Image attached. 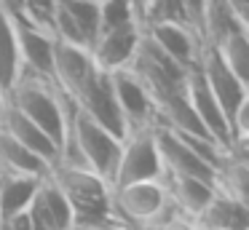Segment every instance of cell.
<instances>
[{
	"instance_id": "6da1fadb",
	"label": "cell",
	"mask_w": 249,
	"mask_h": 230,
	"mask_svg": "<svg viewBox=\"0 0 249 230\" xmlns=\"http://www.w3.org/2000/svg\"><path fill=\"white\" fill-rule=\"evenodd\" d=\"M67 99L70 96L51 78L35 75L30 70H22L17 86L8 94V105H14L33 123H38L59 144V150H62L65 137H67Z\"/></svg>"
},
{
	"instance_id": "7a4b0ae2",
	"label": "cell",
	"mask_w": 249,
	"mask_h": 230,
	"mask_svg": "<svg viewBox=\"0 0 249 230\" xmlns=\"http://www.w3.org/2000/svg\"><path fill=\"white\" fill-rule=\"evenodd\" d=\"M110 201H113L115 214L129 228L156 225L158 219L166 217L174 209L161 179H142V182L110 187Z\"/></svg>"
},
{
	"instance_id": "3957f363",
	"label": "cell",
	"mask_w": 249,
	"mask_h": 230,
	"mask_svg": "<svg viewBox=\"0 0 249 230\" xmlns=\"http://www.w3.org/2000/svg\"><path fill=\"white\" fill-rule=\"evenodd\" d=\"M196 72L201 75V80L206 83L209 94L217 99V105L222 107V112L228 115V123H231L233 112L249 99V83H244V80L222 62L220 51H217L209 40H204V37H201L198 59H196Z\"/></svg>"
},
{
	"instance_id": "277c9868",
	"label": "cell",
	"mask_w": 249,
	"mask_h": 230,
	"mask_svg": "<svg viewBox=\"0 0 249 230\" xmlns=\"http://www.w3.org/2000/svg\"><path fill=\"white\" fill-rule=\"evenodd\" d=\"M163 166L158 158V147L153 139V126L129 131L126 139L121 142V155L115 163L110 187L129 185V182H142V179H161Z\"/></svg>"
},
{
	"instance_id": "5b68a950",
	"label": "cell",
	"mask_w": 249,
	"mask_h": 230,
	"mask_svg": "<svg viewBox=\"0 0 249 230\" xmlns=\"http://www.w3.org/2000/svg\"><path fill=\"white\" fill-rule=\"evenodd\" d=\"M153 139L158 147V158H161L163 174H179V177H196L217 185V174L220 171L214 166H209L179 134H174L172 128L153 123Z\"/></svg>"
},
{
	"instance_id": "8992f818",
	"label": "cell",
	"mask_w": 249,
	"mask_h": 230,
	"mask_svg": "<svg viewBox=\"0 0 249 230\" xmlns=\"http://www.w3.org/2000/svg\"><path fill=\"white\" fill-rule=\"evenodd\" d=\"M110 86H113L115 102H118L129 131L147 128L156 123V102H153L150 91L145 88V83L137 78V72L131 67L110 72Z\"/></svg>"
},
{
	"instance_id": "52a82bcc",
	"label": "cell",
	"mask_w": 249,
	"mask_h": 230,
	"mask_svg": "<svg viewBox=\"0 0 249 230\" xmlns=\"http://www.w3.org/2000/svg\"><path fill=\"white\" fill-rule=\"evenodd\" d=\"M99 70L91 59V48L54 40V72H51V80H54L70 99H75V96L91 83V78Z\"/></svg>"
},
{
	"instance_id": "ba28073f",
	"label": "cell",
	"mask_w": 249,
	"mask_h": 230,
	"mask_svg": "<svg viewBox=\"0 0 249 230\" xmlns=\"http://www.w3.org/2000/svg\"><path fill=\"white\" fill-rule=\"evenodd\" d=\"M27 214L35 230H72V219H75L72 203L65 195V190L56 185L51 171L38 182V190L27 206Z\"/></svg>"
},
{
	"instance_id": "9c48e42d",
	"label": "cell",
	"mask_w": 249,
	"mask_h": 230,
	"mask_svg": "<svg viewBox=\"0 0 249 230\" xmlns=\"http://www.w3.org/2000/svg\"><path fill=\"white\" fill-rule=\"evenodd\" d=\"M75 105L81 107L86 115H91L99 126H105L110 134H115L118 139H126L129 126H126L124 115H121V107L115 102L113 86H110V72L99 70L91 78V83L75 96Z\"/></svg>"
},
{
	"instance_id": "30bf717a",
	"label": "cell",
	"mask_w": 249,
	"mask_h": 230,
	"mask_svg": "<svg viewBox=\"0 0 249 230\" xmlns=\"http://www.w3.org/2000/svg\"><path fill=\"white\" fill-rule=\"evenodd\" d=\"M140 40H142L140 24H126V27L99 32L97 40L91 43V59L97 64V70L115 72V70L129 67L137 48H140Z\"/></svg>"
},
{
	"instance_id": "8fae6325",
	"label": "cell",
	"mask_w": 249,
	"mask_h": 230,
	"mask_svg": "<svg viewBox=\"0 0 249 230\" xmlns=\"http://www.w3.org/2000/svg\"><path fill=\"white\" fill-rule=\"evenodd\" d=\"M185 91H188V99L193 105L196 115H198L201 126L206 128L212 139L220 144L222 150L233 153V137H231V123H228V115L222 112V107L217 105V99L209 94L206 83L201 80V75L196 72V67L190 70L188 75V83H185Z\"/></svg>"
},
{
	"instance_id": "7c38bea8",
	"label": "cell",
	"mask_w": 249,
	"mask_h": 230,
	"mask_svg": "<svg viewBox=\"0 0 249 230\" xmlns=\"http://www.w3.org/2000/svg\"><path fill=\"white\" fill-rule=\"evenodd\" d=\"M0 128L6 134H11L17 142H22L27 150H33L38 158H43L51 169L59 163V155H62L59 144H56L38 123H33L24 112H19L17 107L8 105V102H6V107L0 110Z\"/></svg>"
},
{
	"instance_id": "4fadbf2b",
	"label": "cell",
	"mask_w": 249,
	"mask_h": 230,
	"mask_svg": "<svg viewBox=\"0 0 249 230\" xmlns=\"http://www.w3.org/2000/svg\"><path fill=\"white\" fill-rule=\"evenodd\" d=\"M14 24H17V40H19V56H22V67L35 75L51 78L54 72V35L33 27L24 21L22 16L11 14Z\"/></svg>"
},
{
	"instance_id": "5bb4252c",
	"label": "cell",
	"mask_w": 249,
	"mask_h": 230,
	"mask_svg": "<svg viewBox=\"0 0 249 230\" xmlns=\"http://www.w3.org/2000/svg\"><path fill=\"white\" fill-rule=\"evenodd\" d=\"M142 32H145L163 53H169L172 59H177L182 67H188V70L196 67L198 48H201V35L193 30V27H185V24H147V27H142Z\"/></svg>"
},
{
	"instance_id": "9a60e30c",
	"label": "cell",
	"mask_w": 249,
	"mask_h": 230,
	"mask_svg": "<svg viewBox=\"0 0 249 230\" xmlns=\"http://www.w3.org/2000/svg\"><path fill=\"white\" fill-rule=\"evenodd\" d=\"M161 182H163V187H166V195H169V201H172V206L188 219L198 217V214L209 206V201L217 193V185L196 179V177L161 174Z\"/></svg>"
},
{
	"instance_id": "2e32d148",
	"label": "cell",
	"mask_w": 249,
	"mask_h": 230,
	"mask_svg": "<svg viewBox=\"0 0 249 230\" xmlns=\"http://www.w3.org/2000/svg\"><path fill=\"white\" fill-rule=\"evenodd\" d=\"M193 222L198 230H249V203L217 190Z\"/></svg>"
},
{
	"instance_id": "e0dca14e",
	"label": "cell",
	"mask_w": 249,
	"mask_h": 230,
	"mask_svg": "<svg viewBox=\"0 0 249 230\" xmlns=\"http://www.w3.org/2000/svg\"><path fill=\"white\" fill-rule=\"evenodd\" d=\"M22 56H19V40H17V24L8 11L0 8V88L8 94L17 86L19 75H22Z\"/></svg>"
},
{
	"instance_id": "ac0fdd59",
	"label": "cell",
	"mask_w": 249,
	"mask_h": 230,
	"mask_svg": "<svg viewBox=\"0 0 249 230\" xmlns=\"http://www.w3.org/2000/svg\"><path fill=\"white\" fill-rule=\"evenodd\" d=\"M51 166L43 158L27 150L22 142L0 128V174H30V177H46Z\"/></svg>"
},
{
	"instance_id": "d6986e66",
	"label": "cell",
	"mask_w": 249,
	"mask_h": 230,
	"mask_svg": "<svg viewBox=\"0 0 249 230\" xmlns=\"http://www.w3.org/2000/svg\"><path fill=\"white\" fill-rule=\"evenodd\" d=\"M249 30V21H244L236 14L228 0H206L204 5V19H201V37L209 43H217L233 32Z\"/></svg>"
},
{
	"instance_id": "ffe728a7",
	"label": "cell",
	"mask_w": 249,
	"mask_h": 230,
	"mask_svg": "<svg viewBox=\"0 0 249 230\" xmlns=\"http://www.w3.org/2000/svg\"><path fill=\"white\" fill-rule=\"evenodd\" d=\"M43 177H30V174H0V219L8 214L24 212L33 201L38 182Z\"/></svg>"
},
{
	"instance_id": "44dd1931",
	"label": "cell",
	"mask_w": 249,
	"mask_h": 230,
	"mask_svg": "<svg viewBox=\"0 0 249 230\" xmlns=\"http://www.w3.org/2000/svg\"><path fill=\"white\" fill-rule=\"evenodd\" d=\"M212 46L220 51L222 62H225L244 83H249V30L233 32V35L212 43Z\"/></svg>"
},
{
	"instance_id": "7402d4cb",
	"label": "cell",
	"mask_w": 249,
	"mask_h": 230,
	"mask_svg": "<svg viewBox=\"0 0 249 230\" xmlns=\"http://www.w3.org/2000/svg\"><path fill=\"white\" fill-rule=\"evenodd\" d=\"M140 24L142 27H147V24H185V27H193V21H190V14H188V8H185L182 0H147V5L140 14Z\"/></svg>"
},
{
	"instance_id": "603a6c76",
	"label": "cell",
	"mask_w": 249,
	"mask_h": 230,
	"mask_svg": "<svg viewBox=\"0 0 249 230\" xmlns=\"http://www.w3.org/2000/svg\"><path fill=\"white\" fill-rule=\"evenodd\" d=\"M59 5L81 27V32L89 40V48H91V43L99 35V3H94V0H59Z\"/></svg>"
},
{
	"instance_id": "cb8c5ba5",
	"label": "cell",
	"mask_w": 249,
	"mask_h": 230,
	"mask_svg": "<svg viewBox=\"0 0 249 230\" xmlns=\"http://www.w3.org/2000/svg\"><path fill=\"white\" fill-rule=\"evenodd\" d=\"M126 24H140V16H137L131 0H99V32Z\"/></svg>"
},
{
	"instance_id": "d4e9b609",
	"label": "cell",
	"mask_w": 249,
	"mask_h": 230,
	"mask_svg": "<svg viewBox=\"0 0 249 230\" xmlns=\"http://www.w3.org/2000/svg\"><path fill=\"white\" fill-rule=\"evenodd\" d=\"M59 11V0H24L22 11L17 16H22L24 21H30L33 27L54 35V19Z\"/></svg>"
},
{
	"instance_id": "484cf974",
	"label": "cell",
	"mask_w": 249,
	"mask_h": 230,
	"mask_svg": "<svg viewBox=\"0 0 249 230\" xmlns=\"http://www.w3.org/2000/svg\"><path fill=\"white\" fill-rule=\"evenodd\" d=\"M0 230H35L33 228V219H30L27 209L17 214H8V217L0 219Z\"/></svg>"
},
{
	"instance_id": "4316f807",
	"label": "cell",
	"mask_w": 249,
	"mask_h": 230,
	"mask_svg": "<svg viewBox=\"0 0 249 230\" xmlns=\"http://www.w3.org/2000/svg\"><path fill=\"white\" fill-rule=\"evenodd\" d=\"M182 3H185V8H188V14H190L193 27L198 30V35H201V19H204V5H206V0H182Z\"/></svg>"
},
{
	"instance_id": "83f0119b",
	"label": "cell",
	"mask_w": 249,
	"mask_h": 230,
	"mask_svg": "<svg viewBox=\"0 0 249 230\" xmlns=\"http://www.w3.org/2000/svg\"><path fill=\"white\" fill-rule=\"evenodd\" d=\"M22 3L24 0H0V8L8 11V14H19V11H22Z\"/></svg>"
},
{
	"instance_id": "f1b7e54d",
	"label": "cell",
	"mask_w": 249,
	"mask_h": 230,
	"mask_svg": "<svg viewBox=\"0 0 249 230\" xmlns=\"http://www.w3.org/2000/svg\"><path fill=\"white\" fill-rule=\"evenodd\" d=\"M131 5H134V11H137V16L142 14V8L147 5V0H131Z\"/></svg>"
},
{
	"instance_id": "f546056e",
	"label": "cell",
	"mask_w": 249,
	"mask_h": 230,
	"mask_svg": "<svg viewBox=\"0 0 249 230\" xmlns=\"http://www.w3.org/2000/svg\"><path fill=\"white\" fill-rule=\"evenodd\" d=\"M6 107V94H3V88H0V110Z\"/></svg>"
},
{
	"instance_id": "4dcf8cb0",
	"label": "cell",
	"mask_w": 249,
	"mask_h": 230,
	"mask_svg": "<svg viewBox=\"0 0 249 230\" xmlns=\"http://www.w3.org/2000/svg\"><path fill=\"white\" fill-rule=\"evenodd\" d=\"M131 230H153L150 225H145V228H131Z\"/></svg>"
},
{
	"instance_id": "1f68e13d",
	"label": "cell",
	"mask_w": 249,
	"mask_h": 230,
	"mask_svg": "<svg viewBox=\"0 0 249 230\" xmlns=\"http://www.w3.org/2000/svg\"><path fill=\"white\" fill-rule=\"evenodd\" d=\"M94 3H99V0H94Z\"/></svg>"
}]
</instances>
